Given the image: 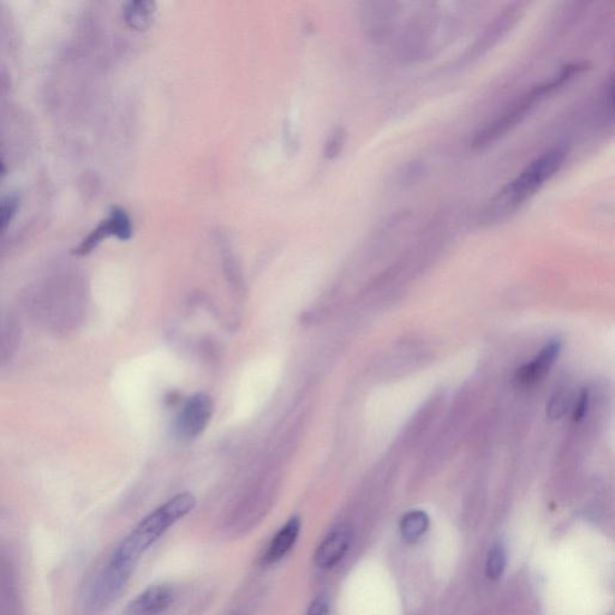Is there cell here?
Here are the masks:
<instances>
[{"mask_svg":"<svg viewBox=\"0 0 615 615\" xmlns=\"http://www.w3.org/2000/svg\"><path fill=\"white\" fill-rule=\"evenodd\" d=\"M567 158L565 146H554L531 161L519 175L506 184L481 214L480 224L497 225L515 214L525 202L531 199L555 173L563 167Z\"/></svg>","mask_w":615,"mask_h":615,"instance_id":"1","label":"cell"},{"mask_svg":"<svg viewBox=\"0 0 615 615\" xmlns=\"http://www.w3.org/2000/svg\"><path fill=\"white\" fill-rule=\"evenodd\" d=\"M587 62H578L565 65L559 71V74L552 77L551 80L539 83L527 93H524L517 100L506 107V109L495 117L492 122H489L482 129L477 131L474 139L471 140L470 146L474 151H481L493 143L497 142L515 129L518 124L527 118L529 113L535 109V106L549 94L557 91V89L566 85L567 82L573 79L578 74L588 69Z\"/></svg>","mask_w":615,"mask_h":615,"instance_id":"2","label":"cell"},{"mask_svg":"<svg viewBox=\"0 0 615 615\" xmlns=\"http://www.w3.org/2000/svg\"><path fill=\"white\" fill-rule=\"evenodd\" d=\"M195 507V498L190 493L176 495L159 509L147 516L116 549L113 555L136 565L141 555L151 548L173 524L187 516Z\"/></svg>","mask_w":615,"mask_h":615,"instance_id":"3","label":"cell"},{"mask_svg":"<svg viewBox=\"0 0 615 615\" xmlns=\"http://www.w3.org/2000/svg\"><path fill=\"white\" fill-rule=\"evenodd\" d=\"M135 565L125 563L112 555L104 569L100 571L89 590L86 611L89 615H98L106 611L117 600L127 585Z\"/></svg>","mask_w":615,"mask_h":615,"instance_id":"4","label":"cell"},{"mask_svg":"<svg viewBox=\"0 0 615 615\" xmlns=\"http://www.w3.org/2000/svg\"><path fill=\"white\" fill-rule=\"evenodd\" d=\"M213 400L205 393L195 394L185 403L181 413L173 423V433L181 440H191L199 437L211 422L213 416Z\"/></svg>","mask_w":615,"mask_h":615,"instance_id":"5","label":"cell"},{"mask_svg":"<svg viewBox=\"0 0 615 615\" xmlns=\"http://www.w3.org/2000/svg\"><path fill=\"white\" fill-rule=\"evenodd\" d=\"M352 536L349 525L340 524L332 529L316 549L315 564L325 570L338 565L350 549Z\"/></svg>","mask_w":615,"mask_h":615,"instance_id":"6","label":"cell"},{"mask_svg":"<svg viewBox=\"0 0 615 615\" xmlns=\"http://www.w3.org/2000/svg\"><path fill=\"white\" fill-rule=\"evenodd\" d=\"M399 3H367L363 10L364 28L370 39L384 41L393 31L399 15Z\"/></svg>","mask_w":615,"mask_h":615,"instance_id":"7","label":"cell"},{"mask_svg":"<svg viewBox=\"0 0 615 615\" xmlns=\"http://www.w3.org/2000/svg\"><path fill=\"white\" fill-rule=\"evenodd\" d=\"M0 615H23L15 566L2 552H0Z\"/></svg>","mask_w":615,"mask_h":615,"instance_id":"8","label":"cell"},{"mask_svg":"<svg viewBox=\"0 0 615 615\" xmlns=\"http://www.w3.org/2000/svg\"><path fill=\"white\" fill-rule=\"evenodd\" d=\"M175 601V591L169 585H154L130 603L128 615H161Z\"/></svg>","mask_w":615,"mask_h":615,"instance_id":"9","label":"cell"},{"mask_svg":"<svg viewBox=\"0 0 615 615\" xmlns=\"http://www.w3.org/2000/svg\"><path fill=\"white\" fill-rule=\"evenodd\" d=\"M561 344L559 342L549 343L537 355L533 362L525 364L519 368L515 375V382L518 387H530L545 378L549 369L552 368L555 360L560 354Z\"/></svg>","mask_w":615,"mask_h":615,"instance_id":"10","label":"cell"},{"mask_svg":"<svg viewBox=\"0 0 615 615\" xmlns=\"http://www.w3.org/2000/svg\"><path fill=\"white\" fill-rule=\"evenodd\" d=\"M523 7L524 4H513L498 19H495L492 25H489L487 31L483 33L482 38L473 47L474 55L479 56L480 52L487 51L497 44L498 40L503 38L509 32V29L515 26L517 21L521 19Z\"/></svg>","mask_w":615,"mask_h":615,"instance_id":"11","label":"cell"},{"mask_svg":"<svg viewBox=\"0 0 615 615\" xmlns=\"http://www.w3.org/2000/svg\"><path fill=\"white\" fill-rule=\"evenodd\" d=\"M300 533L301 519L292 517L290 521L278 531L276 536L273 537L270 545L267 547L264 557H262V564L273 565L285 558L286 554L295 546Z\"/></svg>","mask_w":615,"mask_h":615,"instance_id":"12","label":"cell"},{"mask_svg":"<svg viewBox=\"0 0 615 615\" xmlns=\"http://www.w3.org/2000/svg\"><path fill=\"white\" fill-rule=\"evenodd\" d=\"M429 527V518L427 513L422 511L409 512L405 515L402 523H400V530L406 541H417L425 535Z\"/></svg>","mask_w":615,"mask_h":615,"instance_id":"13","label":"cell"},{"mask_svg":"<svg viewBox=\"0 0 615 615\" xmlns=\"http://www.w3.org/2000/svg\"><path fill=\"white\" fill-rule=\"evenodd\" d=\"M153 4L148 2L129 3L124 10L125 20L136 29H145L149 26L153 15Z\"/></svg>","mask_w":615,"mask_h":615,"instance_id":"14","label":"cell"},{"mask_svg":"<svg viewBox=\"0 0 615 615\" xmlns=\"http://www.w3.org/2000/svg\"><path fill=\"white\" fill-rule=\"evenodd\" d=\"M506 569V549L500 541L489 549L486 561V575L489 579H499Z\"/></svg>","mask_w":615,"mask_h":615,"instance_id":"15","label":"cell"},{"mask_svg":"<svg viewBox=\"0 0 615 615\" xmlns=\"http://www.w3.org/2000/svg\"><path fill=\"white\" fill-rule=\"evenodd\" d=\"M107 222L110 224L112 236H116L119 240L128 241L131 235H133V225H131L130 217L122 208H112Z\"/></svg>","mask_w":615,"mask_h":615,"instance_id":"16","label":"cell"},{"mask_svg":"<svg viewBox=\"0 0 615 615\" xmlns=\"http://www.w3.org/2000/svg\"><path fill=\"white\" fill-rule=\"evenodd\" d=\"M112 236V231L107 219L101 223L97 229L93 230L88 237L83 240L79 247L76 248L75 254L80 256H86L92 253L95 248L99 246L105 238Z\"/></svg>","mask_w":615,"mask_h":615,"instance_id":"17","label":"cell"},{"mask_svg":"<svg viewBox=\"0 0 615 615\" xmlns=\"http://www.w3.org/2000/svg\"><path fill=\"white\" fill-rule=\"evenodd\" d=\"M19 199L15 195L0 197V235L8 230L19 210Z\"/></svg>","mask_w":615,"mask_h":615,"instance_id":"18","label":"cell"},{"mask_svg":"<svg viewBox=\"0 0 615 615\" xmlns=\"http://www.w3.org/2000/svg\"><path fill=\"white\" fill-rule=\"evenodd\" d=\"M346 133L343 128L334 129L328 137L325 147V157L327 159H333L338 157L340 152L343 151L345 145Z\"/></svg>","mask_w":615,"mask_h":615,"instance_id":"19","label":"cell"},{"mask_svg":"<svg viewBox=\"0 0 615 615\" xmlns=\"http://www.w3.org/2000/svg\"><path fill=\"white\" fill-rule=\"evenodd\" d=\"M570 405V396L569 393L560 392L555 394V396L551 399V402L548 404L547 415L551 417V419H559V417L563 416L566 413L567 408Z\"/></svg>","mask_w":615,"mask_h":615,"instance_id":"20","label":"cell"},{"mask_svg":"<svg viewBox=\"0 0 615 615\" xmlns=\"http://www.w3.org/2000/svg\"><path fill=\"white\" fill-rule=\"evenodd\" d=\"M330 613V602L326 596H318L310 603L307 615H328Z\"/></svg>","mask_w":615,"mask_h":615,"instance_id":"21","label":"cell"},{"mask_svg":"<svg viewBox=\"0 0 615 615\" xmlns=\"http://www.w3.org/2000/svg\"><path fill=\"white\" fill-rule=\"evenodd\" d=\"M613 76H609V79L606 83L605 94H603V103H605L606 111L609 113L613 112L614 105V91H613Z\"/></svg>","mask_w":615,"mask_h":615,"instance_id":"22","label":"cell"},{"mask_svg":"<svg viewBox=\"0 0 615 615\" xmlns=\"http://www.w3.org/2000/svg\"><path fill=\"white\" fill-rule=\"evenodd\" d=\"M587 409H588V393L582 392L581 396H579L578 398V402L576 403L575 414H573V417H575V420L576 421L582 420L585 413H587Z\"/></svg>","mask_w":615,"mask_h":615,"instance_id":"23","label":"cell"},{"mask_svg":"<svg viewBox=\"0 0 615 615\" xmlns=\"http://www.w3.org/2000/svg\"><path fill=\"white\" fill-rule=\"evenodd\" d=\"M5 172H7V170H5V165L3 163V160H2V158H0V181H2V179H3L4 175H5Z\"/></svg>","mask_w":615,"mask_h":615,"instance_id":"24","label":"cell"}]
</instances>
